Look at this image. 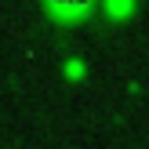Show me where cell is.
<instances>
[{
    "mask_svg": "<svg viewBox=\"0 0 149 149\" xmlns=\"http://www.w3.org/2000/svg\"><path fill=\"white\" fill-rule=\"evenodd\" d=\"M44 7H47L55 18H84L95 7V0H44Z\"/></svg>",
    "mask_w": 149,
    "mask_h": 149,
    "instance_id": "obj_1",
    "label": "cell"
}]
</instances>
